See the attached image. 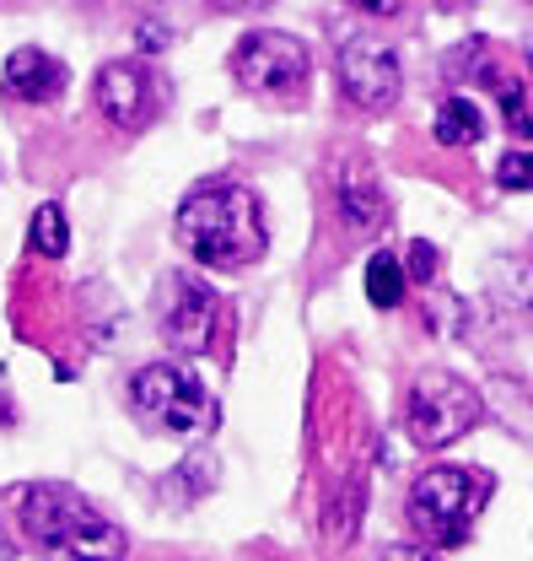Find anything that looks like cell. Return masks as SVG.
Listing matches in <instances>:
<instances>
[{"mask_svg": "<svg viewBox=\"0 0 533 561\" xmlns=\"http://www.w3.org/2000/svg\"><path fill=\"white\" fill-rule=\"evenodd\" d=\"M173 238L205 271H248L265 260L269 243L265 206L248 184L216 179V184H200L184 195V206L173 216Z\"/></svg>", "mask_w": 533, "mask_h": 561, "instance_id": "cell-1", "label": "cell"}, {"mask_svg": "<svg viewBox=\"0 0 533 561\" xmlns=\"http://www.w3.org/2000/svg\"><path fill=\"white\" fill-rule=\"evenodd\" d=\"M16 518H22L27 546L44 561H125L130 551L125 529L60 481L16 491Z\"/></svg>", "mask_w": 533, "mask_h": 561, "instance_id": "cell-2", "label": "cell"}, {"mask_svg": "<svg viewBox=\"0 0 533 561\" xmlns=\"http://www.w3.org/2000/svg\"><path fill=\"white\" fill-rule=\"evenodd\" d=\"M490 486H496V481H490L485 470L431 465L426 476H415L404 513H409L415 535H420L431 551H459V546H468V535H474V524H479V513H485V502H490Z\"/></svg>", "mask_w": 533, "mask_h": 561, "instance_id": "cell-3", "label": "cell"}, {"mask_svg": "<svg viewBox=\"0 0 533 561\" xmlns=\"http://www.w3.org/2000/svg\"><path fill=\"white\" fill-rule=\"evenodd\" d=\"M485 416V400L479 389L448 373V367H426L415 383H409V400H404V426L420 448H453L459 437H468L474 426Z\"/></svg>", "mask_w": 533, "mask_h": 561, "instance_id": "cell-4", "label": "cell"}, {"mask_svg": "<svg viewBox=\"0 0 533 561\" xmlns=\"http://www.w3.org/2000/svg\"><path fill=\"white\" fill-rule=\"evenodd\" d=\"M308 76H313V55L302 38L291 33H275V27H254L232 44V81L248 92V98H265V103H297L308 92Z\"/></svg>", "mask_w": 533, "mask_h": 561, "instance_id": "cell-5", "label": "cell"}, {"mask_svg": "<svg viewBox=\"0 0 533 561\" xmlns=\"http://www.w3.org/2000/svg\"><path fill=\"white\" fill-rule=\"evenodd\" d=\"M130 405L157 432H178V437H195V432L216 426V400L205 394L200 378L189 367H178V362H146V367H135Z\"/></svg>", "mask_w": 533, "mask_h": 561, "instance_id": "cell-6", "label": "cell"}, {"mask_svg": "<svg viewBox=\"0 0 533 561\" xmlns=\"http://www.w3.org/2000/svg\"><path fill=\"white\" fill-rule=\"evenodd\" d=\"M334 70H339V92L361 108V114H383L394 108L404 92V66L399 49L383 44L378 33H350L334 55Z\"/></svg>", "mask_w": 533, "mask_h": 561, "instance_id": "cell-7", "label": "cell"}, {"mask_svg": "<svg viewBox=\"0 0 533 561\" xmlns=\"http://www.w3.org/2000/svg\"><path fill=\"white\" fill-rule=\"evenodd\" d=\"M92 103L114 130H146L157 119V76L146 60H108L92 81Z\"/></svg>", "mask_w": 533, "mask_h": 561, "instance_id": "cell-8", "label": "cell"}, {"mask_svg": "<svg viewBox=\"0 0 533 561\" xmlns=\"http://www.w3.org/2000/svg\"><path fill=\"white\" fill-rule=\"evenodd\" d=\"M221 302L200 276H167V302H162V341L184 356H200L216 341Z\"/></svg>", "mask_w": 533, "mask_h": 561, "instance_id": "cell-9", "label": "cell"}, {"mask_svg": "<svg viewBox=\"0 0 533 561\" xmlns=\"http://www.w3.org/2000/svg\"><path fill=\"white\" fill-rule=\"evenodd\" d=\"M70 70L49 55V49H11V60L0 70V98L5 103H27V108H44V103H60L66 98Z\"/></svg>", "mask_w": 533, "mask_h": 561, "instance_id": "cell-10", "label": "cell"}, {"mask_svg": "<svg viewBox=\"0 0 533 561\" xmlns=\"http://www.w3.org/2000/svg\"><path fill=\"white\" fill-rule=\"evenodd\" d=\"M334 201H339V216H345L356 232L383 227V216H389V195H383V179H378L372 157H361V151L339 157V168H334Z\"/></svg>", "mask_w": 533, "mask_h": 561, "instance_id": "cell-11", "label": "cell"}, {"mask_svg": "<svg viewBox=\"0 0 533 561\" xmlns=\"http://www.w3.org/2000/svg\"><path fill=\"white\" fill-rule=\"evenodd\" d=\"M474 76L496 92V103H501V114H507V130L518 140H529L533 136V108H529V92H523V81L518 76H507V70L496 66V60H485L479 55V66H474Z\"/></svg>", "mask_w": 533, "mask_h": 561, "instance_id": "cell-12", "label": "cell"}, {"mask_svg": "<svg viewBox=\"0 0 533 561\" xmlns=\"http://www.w3.org/2000/svg\"><path fill=\"white\" fill-rule=\"evenodd\" d=\"M431 136H437V146H474V140L485 136V114H479V103H474L468 92H453V98L437 108Z\"/></svg>", "mask_w": 533, "mask_h": 561, "instance_id": "cell-13", "label": "cell"}, {"mask_svg": "<svg viewBox=\"0 0 533 561\" xmlns=\"http://www.w3.org/2000/svg\"><path fill=\"white\" fill-rule=\"evenodd\" d=\"M27 249L33 254H44V260H60L70 249V221L60 201H44V206L33 210V221H27Z\"/></svg>", "mask_w": 533, "mask_h": 561, "instance_id": "cell-14", "label": "cell"}, {"mask_svg": "<svg viewBox=\"0 0 533 561\" xmlns=\"http://www.w3.org/2000/svg\"><path fill=\"white\" fill-rule=\"evenodd\" d=\"M404 286H409V276H404V265L389 254V249H378L372 260H367V297H372V308H383V313H394L404 302Z\"/></svg>", "mask_w": 533, "mask_h": 561, "instance_id": "cell-15", "label": "cell"}, {"mask_svg": "<svg viewBox=\"0 0 533 561\" xmlns=\"http://www.w3.org/2000/svg\"><path fill=\"white\" fill-rule=\"evenodd\" d=\"M210 486H216V454L210 448H195L167 481H162V491L173 496V502H195V496H210Z\"/></svg>", "mask_w": 533, "mask_h": 561, "instance_id": "cell-16", "label": "cell"}, {"mask_svg": "<svg viewBox=\"0 0 533 561\" xmlns=\"http://www.w3.org/2000/svg\"><path fill=\"white\" fill-rule=\"evenodd\" d=\"M496 184L507 195H533V151H507L496 162Z\"/></svg>", "mask_w": 533, "mask_h": 561, "instance_id": "cell-17", "label": "cell"}, {"mask_svg": "<svg viewBox=\"0 0 533 561\" xmlns=\"http://www.w3.org/2000/svg\"><path fill=\"white\" fill-rule=\"evenodd\" d=\"M409 280H420V286H431L437 280V249L426 243V238H415L409 243V271H404Z\"/></svg>", "mask_w": 533, "mask_h": 561, "instance_id": "cell-18", "label": "cell"}, {"mask_svg": "<svg viewBox=\"0 0 533 561\" xmlns=\"http://www.w3.org/2000/svg\"><path fill=\"white\" fill-rule=\"evenodd\" d=\"M378 561H442V557H437L426 540H399V546H389Z\"/></svg>", "mask_w": 533, "mask_h": 561, "instance_id": "cell-19", "label": "cell"}, {"mask_svg": "<svg viewBox=\"0 0 533 561\" xmlns=\"http://www.w3.org/2000/svg\"><path fill=\"white\" fill-rule=\"evenodd\" d=\"M345 5H356L361 16H399L404 0H345Z\"/></svg>", "mask_w": 533, "mask_h": 561, "instance_id": "cell-20", "label": "cell"}, {"mask_svg": "<svg viewBox=\"0 0 533 561\" xmlns=\"http://www.w3.org/2000/svg\"><path fill=\"white\" fill-rule=\"evenodd\" d=\"M151 22H157V16H146V27L135 33V38H140V49H167V38H173V33H167V27H151Z\"/></svg>", "mask_w": 533, "mask_h": 561, "instance_id": "cell-21", "label": "cell"}, {"mask_svg": "<svg viewBox=\"0 0 533 561\" xmlns=\"http://www.w3.org/2000/svg\"><path fill=\"white\" fill-rule=\"evenodd\" d=\"M16 421V400H11V383H5V373H0V432Z\"/></svg>", "mask_w": 533, "mask_h": 561, "instance_id": "cell-22", "label": "cell"}, {"mask_svg": "<svg viewBox=\"0 0 533 561\" xmlns=\"http://www.w3.org/2000/svg\"><path fill=\"white\" fill-rule=\"evenodd\" d=\"M205 5H216V11H265L269 0H205Z\"/></svg>", "mask_w": 533, "mask_h": 561, "instance_id": "cell-23", "label": "cell"}, {"mask_svg": "<svg viewBox=\"0 0 533 561\" xmlns=\"http://www.w3.org/2000/svg\"><path fill=\"white\" fill-rule=\"evenodd\" d=\"M442 11H464V5H474V0H437Z\"/></svg>", "mask_w": 533, "mask_h": 561, "instance_id": "cell-24", "label": "cell"}, {"mask_svg": "<svg viewBox=\"0 0 533 561\" xmlns=\"http://www.w3.org/2000/svg\"><path fill=\"white\" fill-rule=\"evenodd\" d=\"M0 561H11V551H5V546H0Z\"/></svg>", "mask_w": 533, "mask_h": 561, "instance_id": "cell-25", "label": "cell"}]
</instances>
